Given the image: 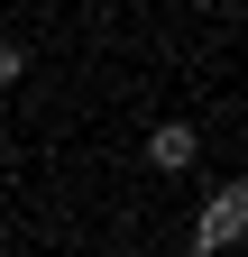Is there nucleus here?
Returning a JSON list of instances; mask_svg holds the SVG:
<instances>
[{"mask_svg":"<svg viewBox=\"0 0 248 257\" xmlns=\"http://www.w3.org/2000/svg\"><path fill=\"white\" fill-rule=\"evenodd\" d=\"M239 239H248V175H230V184L202 202V220H193V257H230Z\"/></svg>","mask_w":248,"mask_h":257,"instance_id":"nucleus-1","label":"nucleus"},{"mask_svg":"<svg viewBox=\"0 0 248 257\" xmlns=\"http://www.w3.org/2000/svg\"><path fill=\"white\" fill-rule=\"evenodd\" d=\"M193 156H202V138H193V119H157V128H147V166H157V175H184Z\"/></svg>","mask_w":248,"mask_h":257,"instance_id":"nucleus-2","label":"nucleus"},{"mask_svg":"<svg viewBox=\"0 0 248 257\" xmlns=\"http://www.w3.org/2000/svg\"><path fill=\"white\" fill-rule=\"evenodd\" d=\"M10 83H28V46H19V37H0V92H10Z\"/></svg>","mask_w":248,"mask_h":257,"instance_id":"nucleus-3","label":"nucleus"},{"mask_svg":"<svg viewBox=\"0 0 248 257\" xmlns=\"http://www.w3.org/2000/svg\"><path fill=\"white\" fill-rule=\"evenodd\" d=\"M10 257H28V248H10Z\"/></svg>","mask_w":248,"mask_h":257,"instance_id":"nucleus-4","label":"nucleus"},{"mask_svg":"<svg viewBox=\"0 0 248 257\" xmlns=\"http://www.w3.org/2000/svg\"><path fill=\"white\" fill-rule=\"evenodd\" d=\"M101 257H110V248H101Z\"/></svg>","mask_w":248,"mask_h":257,"instance_id":"nucleus-5","label":"nucleus"}]
</instances>
